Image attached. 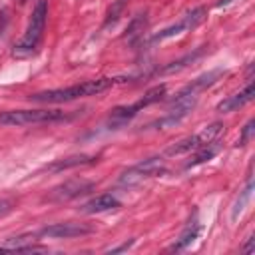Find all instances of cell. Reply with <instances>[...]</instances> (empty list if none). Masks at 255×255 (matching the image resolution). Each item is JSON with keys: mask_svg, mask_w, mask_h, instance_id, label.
I'll return each mask as SVG.
<instances>
[{"mask_svg": "<svg viewBox=\"0 0 255 255\" xmlns=\"http://www.w3.org/2000/svg\"><path fill=\"white\" fill-rule=\"evenodd\" d=\"M114 84H116V80H112V78L88 80V82L74 84V86H68V88H56V90H44V92L30 94V102H40V104H66V102H74V100H80V98L98 96V94L110 90Z\"/></svg>", "mask_w": 255, "mask_h": 255, "instance_id": "obj_1", "label": "cell"}, {"mask_svg": "<svg viewBox=\"0 0 255 255\" xmlns=\"http://www.w3.org/2000/svg\"><path fill=\"white\" fill-rule=\"evenodd\" d=\"M46 16H48V2L38 0V4L34 6L30 14V22H28L24 36L14 44V52L18 56H28L38 50L42 36H44V28H46Z\"/></svg>", "mask_w": 255, "mask_h": 255, "instance_id": "obj_2", "label": "cell"}, {"mask_svg": "<svg viewBox=\"0 0 255 255\" xmlns=\"http://www.w3.org/2000/svg\"><path fill=\"white\" fill-rule=\"evenodd\" d=\"M72 116L62 110H8L0 114V126L22 128V126H40L70 120Z\"/></svg>", "mask_w": 255, "mask_h": 255, "instance_id": "obj_3", "label": "cell"}, {"mask_svg": "<svg viewBox=\"0 0 255 255\" xmlns=\"http://www.w3.org/2000/svg\"><path fill=\"white\" fill-rule=\"evenodd\" d=\"M163 96H165V84H161V86H155V88L147 90V92H145V96H143V98H139V100H137L135 104H131V106H118V108H114V110H112V114H110V118H108V126H110V128H114V129H118V128H122V126H126L133 116H137V112H139V110L147 108L149 104L159 102Z\"/></svg>", "mask_w": 255, "mask_h": 255, "instance_id": "obj_4", "label": "cell"}, {"mask_svg": "<svg viewBox=\"0 0 255 255\" xmlns=\"http://www.w3.org/2000/svg\"><path fill=\"white\" fill-rule=\"evenodd\" d=\"M221 133H223V124H219V122L209 124V126H205L201 131H197V133H193V135H187V137L179 139L177 143L169 145L165 153H167V155H183V153L197 151V149H201V147H205V145L217 141V137H219Z\"/></svg>", "mask_w": 255, "mask_h": 255, "instance_id": "obj_5", "label": "cell"}, {"mask_svg": "<svg viewBox=\"0 0 255 255\" xmlns=\"http://www.w3.org/2000/svg\"><path fill=\"white\" fill-rule=\"evenodd\" d=\"M165 171H167V165H165V161L161 157H149V159H143V161L131 165L129 169H126L120 175V183H124V185H135V183H141L143 179L163 175Z\"/></svg>", "mask_w": 255, "mask_h": 255, "instance_id": "obj_6", "label": "cell"}, {"mask_svg": "<svg viewBox=\"0 0 255 255\" xmlns=\"http://www.w3.org/2000/svg\"><path fill=\"white\" fill-rule=\"evenodd\" d=\"M205 18H207L205 8H203V6H197V8L189 10V12H187L179 22H175L173 26H167V28H163L159 34H155V36H153V42H161V40H167V38L179 36V34H183V32H191V30H193V28H197Z\"/></svg>", "mask_w": 255, "mask_h": 255, "instance_id": "obj_7", "label": "cell"}, {"mask_svg": "<svg viewBox=\"0 0 255 255\" xmlns=\"http://www.w3.org/2000/svg\"><path fill=\"white\" fill-rule=\"evenodd\" d=\"M94 233V227L88 223H78V221H64V223H52L46 225L38 231V237H48V239H72V237H82Z\"/></svg>", "mask_w": 255, "mask_h": 255, "instance_id": "obj_8", "label": "cell"}, {"mask_svg": "<svg viewBox=\"0 0 255 255\" xmlns=\"http://www.w3.org/2000/svg\"><path fill=\"white\" fill-rule=\"evenodd\" d=\"M94 189V183L92 181H86V179H70V181H64L62 185L54 187L52 189V199H58V201H68V199H74V197H80L88 191Z\"/></svg>", "mask_w": 255, "mask_h": 255, "instance_id": "obj_9", "label": "cell"}, {"mask_svg": "<svg viewBox=\"0 0 255 255\" xmlns=\"http://www.w3.org/2000/svg\"><path fill=\"white\" fill-rule=\"evenodd\" d=\"M253 96H255V84H253V82H249L241 92H237V94L227 96L225 100H221V102L217 104V112H221V114L235 112V110L243 108L245 104H249V102L253 100Z\"/></svg>", "mask_w": 255, "mask_h": 255, "instance_id": "obj_10", "label": "cell"}, {"mask_svg": "<svg viewBox=\"0 0 255 255\" xmlns=\"http://www.w3.org/2000/svg\"><path fill=\"white\" fill-rule=\"evenodd\" d=\"M122 203L118 197H114L112 193H100L96 197H92L90 201H86L80 209L84 213H104V211H112V209H118Z\"/></svg>", "mask_w": 255, "mask_h": 255, "instance_id": "obj_11", "label": "cell"}, {"mask_svg": "<svg viewBox=\"0 0 255 255\" xmlns=\"http://www.w3.org/2000/svg\"><path fill=\"white\" fill-rule=\"evenodd\" d=\"M205 48H207V46H201V48H199V50H195L193 54H187V56H183V58H179V60H175V62H169L165 68L157 70V74L165 76V74H175V72H179V70L187 68L189 64H193V62H195V60L205 52Z\"/></svg>", "mask_w": 255, "mask_h": 255, "instance_id": "obj_12", "label": "cell"}, {"mask_svg": "<svg viewBox=\"0 0 255 255\" xmlns=\"http://www.w3.org/2000/svg\"><path fill=\"white\" fill-rule=\"evenodd\" d=\"M199 231H201V225H199V223H191V225H187V227L183 229V233L179 235V239L169 247V251H181V249L189 247V245L197 239Z\"/></svg>", "mask_w": 255, "mask_h": 255, "instance_id": "obj_13", "label": "cell"}, {"mask_svg": "<svg viewBox=\"0 0 255 255\" xmlns=\"http://www.w3.org/2000/svg\"><path fill=\"white\" fill-rule=\"evenodd\" d=\"M92 161H94L92 155H72V157H66V159H56L52 165H48V171H64V169L84 165V163H92Z\"/></svg>", "mask_w": 255, "mask_h": 255, "instance_id": "obj_14", "label": "cell"}, {"mask_svg": "<svg viewBox=\"0 0 255 255\" xmlns=\"http://www.w3.org/2000/svg\"><path fill=\"white\" fill-rule=\"evenodd\" d=\"M217 151H219V145L213 141V143H209V145H205V147L193 151L195 155H193V159H189V161L185 163V167L189 169V167H195V165H199V163H205V161H209L211 157H215Z\"/></svg>", "mask_w": 255, "mask_h": 255, "instance_id": "obj_15", "label": "cell"}, {"mask_svg": "<svg viewBox=\"0 0 255 255\" xmlns=\"http://www.w3.org/2000/svg\"><path fill=\"white\" fill-rule=\"evenodd\" d=\"M251 191H253V179L249 177V181H247L245 189L241 191V195L237 197V201H235V205H233V211H231V217H233V219H235V217L243 211V207L247 205V201H249V197H251Z\"/></svg>", "mask_w": 255, "mask_h": 255, "instance_id": "obj_16", "label": "cell"}, {"mask_svg": "<svg viewBox=\"0 0 255 255\" xmlns=\"http://www.w3.org/2000/svg\"><path fill=\"white\" fill-rule=\"evenodd\" d=\"M124 6H126V0H116V2H114V6L108 10V16H106V22H104V26H110V24H114V22L120 18V14L124 12Z\"/></svg>", "mask_w": 255, "mask_h": 255, "instance_id": "obj_17", "label": "cell"}, {"mask_svg": "<svg viewBox=\"0 0 255 255\" xmlns=\"http://www.w3.org/2000/svg\"><path fill=\"white\" fill-rule=\"evenodd\" d=\"M143 28H145V18H141V16L135 18V20L129 24V28L126 30V32H128V38H131V40L137 38V36L143 32Z\"/></svg>", "mask_w": 255, "mask_h": 255, "instance_id": "obj_18", "label": "cell"}, {"mask_svg": "<svg viewBox=\"0 0 255 255\" xmlns=\"http://www.w3.org/2000/svg\"><path fill=\"white\" fill-rule=\"evenodd\" d=\"M253 126H255V120H249V122L245 124V128L241 129V137L237 139V143H235V145H239V147H241V145H245V143L251 139V135H253V129H255Z\"/></svg>", "mask_w": 255, "mask_h": 255, "instance_id": "obj_19", "label": "cell"}, {"mask_svg": "<svg viewBox=\"0 0 255 255\" xmlns=\"http://www.w3.org/2000/svg\"><path fill=\"white\" fill-rule=\"evenodd\" d=\"M131 245H133V239H131L129 243H124V245H120V247H114V249H112V253H120V251H126V249H128V247H131Z\"/></svg>", "mask_w": 255, "mask_h": 255, "instance_id": "obj_20", "label": "cell"}, {"mask_svg": "<svg viewBox=\"0 0 255 255\" xmlns=\"http://www.w3.org/2000/svg\"><path fill=\"white\" fill-rule=\"evenodd\" d=\"M10 209H12V207H10V203H8V201H2V203H0V217H2V215H6Z\"/></svg>", "mask_w": 255, "mask_h": 255, "instance_id": "obj_21", "label": "cell"}, {"mask_svg": "<svg viewBox=\"0 0 255 255\" xmlns=\"http://www.w3.org/2000/svg\"><path fill=\"white\" fill-rule=\"evenodd\" d=\"M243 251H245V253H251V251H253V237H249V241H247V245L243 247Z\"/></svg>", "mask_w": 255, "mask_h": 255, "instance_id": "obj_22", "label": "cell"}, {"mask_svg": "<svg viewBox=\"0 0 255 255\" xmlns=\"http://www.w3.org/2000/svg\"><path fill=\"white\" fill-rule=\"evenodd\" d=\"M227 2H231V0H219V2H217V6H223V4H227Z\"/></svg>", "mask_w": 255, "mask_h": 255, "instance_id": "obj_23", "label": "cell"}]
</instances>
